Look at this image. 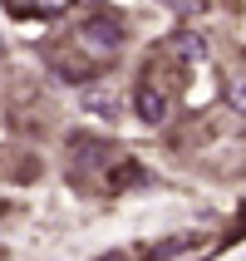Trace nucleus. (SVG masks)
Instances as JSON below:
<instances>
[{
    "label": "nucleus",
    "mask_w": 246,
    "mask_h": 261,
    "mask_svg": "<svg viewBox=\"0 0 246 261\" xmlns=\"http://www.w3.org/2000/svg\"><path fill=\"white\" fill-rule=\"evenodd\" d=\"M168 109H173V84H168L162 64L153 59V64L138 74V84H133V114L143 118V123H162Z\"/></svg>",
    "instance_id": "nucleus-1"
},
{
    "label": "nucleus",
    "mask_w": 246,
    "mask_h": 261,
    "mask_svg": "<svg viewBox=\"0 0 246 261\" xmlns=\"http://www.w3.org/2000/svg\"><path fill=\"white\" fill-rule=\"evenodd\" d=\"M79 44L89 49V59H108L123 49V25H118L114 15H89L84 25H79Z\"/></svg>",
    "instance_id": "nucleus-2"
},
{
    "label": "nucleus",
    "mask_w": 246,
    "mask_h": 261,
    "mask_svg": "<svg viewBox=\"0 0 246 261\" xmlns=\"http://www.w3.org/2000/svg\"><path fill=\"white\" fill-rule=\"evenodd\" d=\"M168 55L182 59V64H197V59L207 55V40H202V35H192V30H177L173 40H168Z\"/></svg>",
    "instance_id": "nucleus-3"
},
{
    "label": "nucleus",
    "mask_w": 246,
    "mask_h": 261,
    "mask_svg": "<svg viewBox=\"0 0 246 261\" xmlns=\"http://www.w3.org/2000/svg\"><path fill=\"white\" fill-rule=\"evenodd\" d=\"M54 64H59V74L64 79H94V59H79V55H54Z\"/></svg>",
    "instance_id": "nucleus-4"
},
{
    "label": "nucleus",
    "mask_w": 246,
    "mask_h": 261,
    "mask_svg": "<svg viewBox=\"0 0 246 261\" xmlns=\"http://www.w3.org/2000/svg\"><path fill=\"white\" fill-rule=\"evenodd\" d=\"M74 0H35V10L40 15H59V10H69Z\"/></svg>",
    "instance_id": "nucleus-5"
},
{
    "label": "nucleus",
    "mask_w": 246,
    "mask_h": 261,
    "mask_svg": "<svg viewBox=\"0 0 246 261\" xmlns=\"http://www.w3.org/2000/svg\"><path fill=\"white\" fill-rule=\"evenodd\" d=\"M162 5H173V10H182V15H197L207 0H162Z\"/></svg>",
    "instance_id": "nucleus-6"
},
{
    "label": "nucleus",
    "mask_w": 246,
    "mask_h": 261,
    "mask_svg": "<svg viewBox=\"0 0 246 261\" xmlns=\"http://www.w3.org/2000/svg\"><path fill=\"white\" fill-rule=\"evenodd\" d=\"M99 261H133V256H128V251H103Z\"/></svg>",
    "instance_id": "nucleus-7"
}]
</instances>
